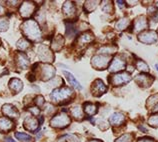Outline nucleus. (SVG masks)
Here are the masks:
<instances>
[{
    "mask_svg": "<svg viewBox=\"0 0 158 142\" xmlns=\"http://www.w3.org/2000/svg\"><path fill=\"white\" fill-rule=\"evenodd\" d=\"M24 32L31 39H36L40 36V29L34 21H27L24 23Z\"/></svg>",
    "mask_w": 158,
    "mask_h": 142,
    "instance_id": "nucleus-1",
    "label": "nucleus"
},
{
    "mask_svg": "<svg viewBox=\"0 0 158 142\" xmlns=\"http://www.w3.org/2000/svg\"><path fill=\"white\" fill-rule=\"evenodd\" d=\"M72 93V91L69 88H61V89H57L54 90L51 93V99L54 101H59V100H63L65 98H67L68 96Z\"/></svg>",
    "mask_w": 158,
    "mask_h": 142,
    "instance_id": "nucleus-2",
    "label": "nucleus"
},
{
    "mask_svg": "<svg viewBox=\"0 0 158 142\" xmlns=\"http://www.w3.org/2000/svg\"><path fill=\"white\" fill-rule=\"evenodd\" d=\"M68 124H69V118L66 114L57 115L51 121V125L55 127H65Z\"/></svg>",
    "mask_w": 158,
    "mask_h": 142,
    "instance_id": "nucleus-3",
    "label": "nucleus"
},
{
    "mask_svg": "<svg viewBox=\"0 0 158 142\" xmlns=\"http://www.w3.org/2000/svg\"><path fill=\"white\" fill-rule=\"evenodd\" d=\"M138 39L144 43L151 44L157 40V34L154 31H147L143 33V34H141L140 36H138Z\"/></svg>",
    "mask_w": 158,
    "mask_h": 142,
    "instance_id": "nucleus-4",
    "label": "nucleus"
},
{
    "mask_svg": "<svg viewBox=\"0 0 158 142\" xmlns=\"http://www.w3.org/2000/svg\"><path fill=\"white\" fill-rule=\"evenodd\" d=\"M113 83L114 84H123V83L129 82L131 80V76L128 73H121L116 74L113 76Z\"/></svg>",
    "mask_w": 158,
    "mask_h": 142,
    "instance_id": "nucleus-5",
    "label": "nucleus"
},
{
    "mask_svg": "<svg viewBox=\"0 0 158 142\" xmlns=\"http://www.w3.org/2000/svg\"><path fill=\"white\" fill-rule=\"evenodd\" d=\"M33 9H34V5L31 2H25L23 3V5L20 8V11H21L22 16L27 17V16H29L33 12Z\"/></svg>",
    "mask_w": 158,
    "mask_h": 142,
    "instance_id": "nucleus-6",
    "label": "nucleus"
},
{
    "mask_svg": "<svg viewBox=\"0 0 158 142\" xmlns=\"http://www.w3.org/2000/svg\"><path fill=\"white\" fill-rule=\"evenodd\" d=\"M125 66V63L124 61H122L120 58H114L113 61L110 65V71H118V70H121L124 68Z\"/></svg>",
    "mask_w": 158,
    "mask_h": 142,
    "instance_id": "nucleus-7",
    "label": "nucleus"
},
{
    "mask_svg": "<svg viewBox=\"0 0 158 142\" xmlns=\"http://www.w3.org/2000/svg\"><path fill=\"white\" fill-rule=\"evenodd\" d=\"M63 73H64V75L66 76V78H67L68 80H69V82L71 83V85H72L73 87H75L76 89H79V90H81V89H82L81 84L76 80V78L73 76V74H72V73L67 72V71H64Z\"/></svg>",
    "mask_w": 158,
    "mask_h": 142,
    "instance_id": "nucleus-8",
    "label": "nucleus"
},
{
    "mask_svg": "<svg viewBox=\"0 0 158 142\" xmlns=\"http://www.w3.org/2000/svg\"><path fill=\"white\" fill-rule=\"evenodd\" d=\"M93 64L96 65V66H99V67H102V66H105L108 61H109V58L108 57H105V56H96L93 58Z\"/></svg>",
    "mask_w": 158,
    "mask_h": 142,
    "instance_id": "nucleus-9",
    "label": "nucleus"
},
{
    "mask_svg": "<svg viewBox=\"0 0 158 142\" xmlns=\"http://www.w3.org/2000/svg\"><path fill=\"white\" fill-rule=\"evenodd\" d=\"M123 120H124V116L121 113H114L109 119L110 123L113 125H118L121 123Z\"/></svg>",
    "mask_w": 158,
    "mask_h": 142,
    "instance_id": "nucleus-10",
    "label": "nucleus"
},
{
    "mask_svg": "<svg viewBox=\"0 0 158 142\" xmlns=\"http://www.w3.org/2000/svg\"><path fill=\"white\" fill-rule=\"evenodd\" d=\"M105 89H106V87L104 84H103V82L101 80H96L94 82V94H95V92H97L98 91L99 92L98 95H100L104 92Z\"/></svg>",
    "mask_w": 158,
    "mask_h": 142,
    "instance_id": "nucleus-11",
    "label": "nucleus"
},
{
    "mask_svg": "<svg viewBox=\"0 0 158 142\" xmlns=\"http://www.w3.org/2000/svg\"><path fill=\"white\" fill-rule=\"evenodd\" d=\"M12 127V122L10 120L6 118H1L0 119V129L2 131H7Z\"/></svg>",
    "mask_w": 158,
    "mask_h": 142,
    "instance_id": "nucleus-12",
    "label": "nucleus"
},
{
    "mask_svg": "<svg viewBox=\"0 0 158 142\" xmlns=\"http://www.w3.org/2000/svg\"><path fill=\"white\" fill-rule=\"evenodd\" d=\"M3 112H4V114H6L8 116H12V117H15V116L17 115L16 111L14 110V108L11 105H4Z\"/></svg>",
    "mask_w": 158,
    "mask_h": 142,
    "instance_id": "nucleus-13",
    "label": "nucleus"
},
{
    "mask_svg": "<svg viewBox=\"0 0 158 142\" xmlns=\"http://www.w3.org/2000/svg\"><path fill=\"white\" fill-rule=\"evenodd\" d=\"M15 83H16V84H14L12 80L10 81V88L15 90L16 92H19V91L22 89V83L20 80H18V79H15Z\"/></svg>",
    "mask_w": 158,
    "mask_h": 142,
    "instance_id": "nucleus-14",
    "label": "nucleus"
},
{
    "mask_svg": "<svg viewBox=\"0 0 158 142\" xmlns=\"http://www.w3.org/2000/svg\"><path fill=\"white\" fill-rule=\"evenodd\" d=\"M15 136L17 137L18 139H20L21 141H24V142H29V141H31V136H29L27 134H25V133H15Z\"/></svg>",
    "mask_w": 158,
    "mask_h": 142,
    "instance_id": "nucleus-15",
    "label": "nucleus"
},
{
    "mask_svg": "<svg viewBox=\"0 0 158 142\" xmlns=\"http://www.w3.org/2000/svg\"><path fill=\"white\" fill-rule=\"evenodd\" d=\"M85 111L87 114L89 115H93L95 112H96V107H95V105H93V104H86L85 105Z\"/></svg>",
    "mask_w": 158,
    "mask_h": 142,
    "instance_id": "nucleus-16",
    "label": "nucleus"
},
{
    "mask_svg": "<svg viewBox=\"0 0 158 142\" xmlns=\"http://www.w3.org/2000/svg\"><path fill=\"white\" fill-rule=\"evenodd\" d=\"M128 20L127 19H121V20H119V21L117 22V24H116V27H117L118 29H120V30H122V29L124 28H126V26L128 25Z\"/></svg>",
    "mask_w": 158,
    "mask_h": 142,
    "instance_id": "nucleus-17",
    "label": "nucleus"
},
{
    "mask_svg": "<svg viewBox=\"0 0 158 142\" xmlns=\"http://www.w3.org/2000/svg\"><path fill=\"white\" fill-rule=\"evenodd\" d=\"M145 26H146V21H145V19L144 18H140L139 20H137V22H136V25H135V27L136 29H143Z\"/></svg>",
    "mask_w": 158,
    "mask_h": 142,
    "instance_id": "nucleus-18",
    "label": "nucleus"
},
{
    "mask_svg": "<svg viewBox=\"0 0 158 142\" xmlns=\"http://www.w3.org/2000/svg\"><path fill=\"white\" fill-rule=\"evenodd\" d=\"M8 28V21L5 18L0 19V31H4Z\"/></svg>",
    "mask_w": 158,
    "mask_h": 142,
    "instance_id": "nucleus-19",
    "label": "nucleus"
},
{
    "mask_svg": "<svg viewBox=\"0 0 158 142\" xmlns=\"http://www.w3.org/2000/svg\"><path fill=\"white\" fill-rule=\"evenodd\" d=\"M137 66H138V69L142 70V71H148L149 68H148V65L145 63V62L139 60L138 62H137Z\"/></svg>",
    "mask_w": 158,
    "mask_h": 142,
    "instance_id": "nucleus-20",
    "label": "nucleus"
},
{
    "mask_svg": "<svg viewBox=\"0 0 158 142\" xmlns=\"http://www.w3.org/2000/svg\"><path fill=\"white\" fill-rule=\"evenodd\" d=\"M93 39V37L91 36V34H83L81 36V42L83 43H87V42H89V41H91Z\"/></svg>",
    "mask_w": 158,
    "mask_h": 142,
    "instance_id": "nucleus-21",
    "label": "nucleus"
},
{
    "mask_svg": "<svg viewBox=\"0 0 158 142\" xmlns=\"http://www.w3.org/2000/svg\"><path fill=\"white\" fill-rule=\"evenodd\" d=\"M149 124L152 125V126H158V115L151 116L149 118Z\"/></svg>",
    "mask_w": 158,
    "mask_h": 142,
    "instance_id": "nucleus-22",
    "label": "nucleus"
},
{
    "mask_svg": "<svg viewBox=\"0 0 158 142\" xmlns=\"http://www.w3.org/2000/svg\"><path fill=\"white\" fill-rule=\"evenodd\" d=\"M116 142H131L130 135H129V134L123 135L122 137H120V138H119L118 140H116Z\"/></svg>",
    "mask_w": 158,
    "mask_h": 142,
    "instance_id": "nucleus-23",
    "label": "nucleus"
},
{
    "mask_svg": "<svg viewBox=\"0 0 158 142\" xmlns=\"http://www.w3.org/2000/svg\"><path fill=\"white\" fill-rule=\"evenodd\" d=\"M72 113H73L74 116H75V117H81V115H82V112H81L80 108H79L78 106H75V108L72 110Z\"/></svg>",
    "mask_w": 158,
    "mask_h": 142,
    "instance_id": "nucleus-24",
    "label": "nucleus"
},
{
    "mask_svg": "<svg viewBox=\"0 0 158 142\" xmlns=\"http://www.w3.org/2000/svg\"><path fill=\"white\" fill-rule=\"evenodd\" d=\"M138 142H153V141H152V140H147V139L143 138V139H141V140L138 141Z\"/></svg>",
    "mask_w": 158,
    "mask_h": 142,
    "instance_id": "nucleus-25",
    "label": "nucleus"
},
{
    "mask_svg": "<svg viewBox=\"0 0 158 142\" xmlns=\"http://www.w3.org/2000/svg\"><path fill=\"white\" fill-rule=\"evenodd\" d=\"M117 3H118V5H119L120 7L124 6V2H123V1H117Z\"/></svg>",
    "mask_w": 158,
    "mask_h": 142,
    "instance_id": "nucleus-26",
    "label": "nucleus"
},
{
    "mask_svg": "<svg viewBox=\"0 0 158 142\" xmlns=\"http://www.w3.org/2000/svg\"><path fill=\"white\" fill-rule=\"evenodd\" d=\"M5 142H15L13 139H11V138H7L6 140H5Z\"/></svg>",
    "mask_w": 158,
    "mask_h": 142,
    "instance_id": "nucleus-27",
    "label": "nucleus"
},
{
    "mask_svg": "<svg viewBox=\"0 0 158 142\" xmlns=\"http://www.w3.org/2000/svg\"><path fill=\"white\" fill-rule=\"evenodd\" d=\"M155 110H156V111H158V105H156V106H155Z\"/></svg>",
    "mask_w": 158,
    "mask_h": 142,
    "instance_id": "nucleus-28",
    "label": "nucleus"
},
{
    "mask_svg": "<svg viewBox=\"0 0 158 142\" xmlns=\"http://www.w3.org/2000/svg\"><path fill=\"white\" fill-rule=\"evenodd\" d=\"M90 142H100V141H97V140H93V141H90Z\"/></svg>",
    "mask_w": 158,
    "mask_h": 142,
    "instance_id": "nucleus-29",
    "label": "nucleus"
},
{
    "mask_svg": "<svg viewBox=\"0 0 158 142\" xmlns=\"http://www.w3.org/2000/svg\"><path fill=\"white\" fill-rule=\"evenodd\" d=\"M155 67H156V69H157V71H158V64H156V65H155Z\"/></svg>",
    "mask_w": 158,
    "mask_h": 142,
    "instance_id": "nucleus-30",
    "label": "nucleus"
},
{
    "mask_svg": "<svg viewBox=\"0 0 158 142\" xmlns=\"http://www.w3.org/2000/svg\"><path fill=\"white\" fill-rule=\"evenodd\" d=\"M157 6H158V2H157Z\"/></svg>",
    "mask_w": 158,
    "mask_h": 142,
    "instance_id": "nucleus-31",
    "label": "nucleus"
}]
</instances>
